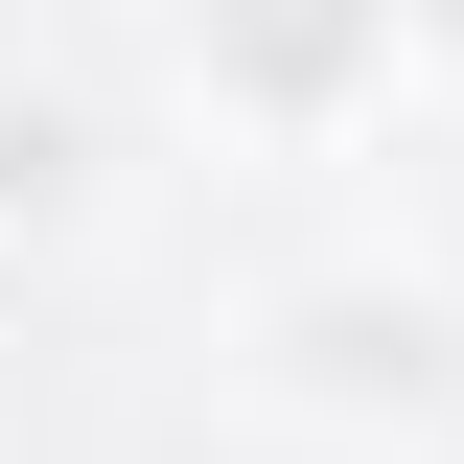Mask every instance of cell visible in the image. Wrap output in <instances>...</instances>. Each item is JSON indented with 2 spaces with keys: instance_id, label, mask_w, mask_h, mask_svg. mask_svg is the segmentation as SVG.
Masks as SVG:
<instances>
[{
  "instance_id": "obj_1",
  "label": "cell",
  "mask_w": 464,
  "mask_h": 464,
  "mask_svg": "<svg viewBox=\"0 0 464 464\" xmlns=\"http://www.w3.org/2000/svg\"><path fill=\"white\" fill-rule=\"evenodd\" d=\"M418 47V0H186V93L256 116V140H325V116H372Z\"/></svg>"
},
{
  "instance_id": "obj_2",
  "label": "cell",
  "mask_w": 464,
  "mask_h": 464,
  "mask_svg": "<svg viewBox=\"0 0 464 464\" xmlns=\"http://www.w3.org/2000/svg\"><path fill=\"white\" fill-rule=\"evenodd\" d=\"M256 372H279V418H441L464 325L418 279H302V302H256Z\"/></svg>"
},
{
  "instance_id": "obj_3",
  "label": "cell",
  "mask_w": 464,
  "mask_h": 464,
  "mask_svg": "<svg viewBox=\"0 0 464 464\" xmlns=\"http://www.w3.org/2000/svg\"><path fill=\"white\" fill-rule=\"evenodd\" d=\"M0 232H93V93L0 70Z\"/></svg>"
}]
</instances>
